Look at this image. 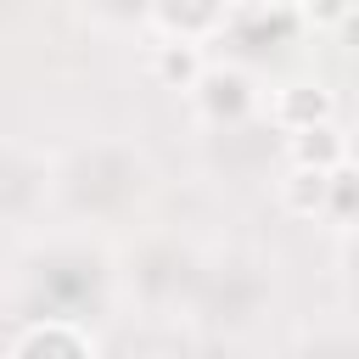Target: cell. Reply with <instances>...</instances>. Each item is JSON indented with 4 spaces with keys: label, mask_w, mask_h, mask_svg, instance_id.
Wrapping results in <instances>:
<instances>
[{
    "label": "cell",
    "mask_w": 359,
    "mask_h": 359,
    "mask_svg": "<svg viewBox=\"0 0 359 359\" xmlns=\"http://www.w3.org/2000/svg\"><path fill=\"white\" fill-rule=\"evenodd\" d=\"M95 359L101 342L95 331H84L73 314H45V320H28L11 342H6V359Z\"/></svg>",
    "instance_id": "cell-1"
},
{
    "label": "cell",
    "mask_w": 359,
    "mask_h": 359,
    "mask_svg": "<svg viewBox=\"0 0 359 359\" xmlns=\"http://www.w3.org/2000/svg\"><path fill=\"white\" fill-rule=\"evenodd\" d=\"M331 112H337L331 90H325V84H309V79L280 84V90H275V101H269V118H275V129H286V135L314 129V123H331Z\"/></svg>",
    "instance_id": "cell-2"
},
{
    "label": "cell",
    "mask_w": 359,
    "mask_h": 359,
    "mask_svg": "<svg viewBox=\"0 0 359 359\" xmlns=\"http://www.w3.org/2000/svg\"><path fill=\"white\" fill-rule=\"evenodd\" d=\"M331 185H337V168L292 163L286 180H280V208L297 213V219H325L331 213Z\"/></svg>",
    "instance_id": "cell-3"
},
{
    "label": "cell",
    "mask_w": 359,
    "mask_h": 359,
    "mask_svg": "<svg viewBox=\"0 0 359 359\" xmlns=\"http://www.w3.org/2000/svg\"><path fill=\"white\" fill-rule=\"evenodd\" d=\"M191 95H196V112L213 118V123H230V118H241V112L252 107V84H247L236 67H208Z\"/></svg>",
    "instance_id": "cell-4"
},
{
    "label": "cell",
    "mask_w": 359,
    "mask_h": 359,
    "mask_svg": "<svg viewBox=\"0 0 359 359\" xmlns=\"http://www.w3.org/2000/svg\"><path fill=\"white\" fill-rule=\"evenodd\" d=\"M151 73L168 84V90H196L208 62H202V45L196 39H180V34H163V45L151 50Z\"/></svg>",
    "instance_id": "cell-5"
},
{
    "label": "cell",
    "mask_w": 359,
    "mask_h": 359,
    "mask_svg": "<svg viewBox=\"0 0 359 359\" xmlns=\"http://www.w3.org/2000/svg\"><path fill=\"white\" fill-rule=\"evenodd\" d=\"M292 163H314V168H342L348 163V135H337V123H314L292 135Z\"/></svg>",
    "instance_id": "cell-6"
},
{
    "label": "cell",
    "mask_w": 359,
    "mask_h": 359,
    "mask_svg": "<svg viewBox=\"0 0 359 359\" xmlns=\"http://www.w3.org/2000/svg\"><path fill=\"white\" fill-rule=\"evenodd\" d=\"M359 0H297V17H303V28H342V17L353 11Z\"/></svg>",
    "instance_id": "cell-7"
},
{
    "label": "cell",
    "mask_w": 359,
    "mask_h": 359,
    "mask_svg": "<svg viewBox=\"0 0 359 359\" xmlns=\"http://www.w3.org/2000/svg\"><path fill=\"white\" fill-rule=\"evenodd\" d=\"M337 34H342V45H348V50H359V6L342 17V28H337Z\"/></svg>",
    "instance_id": "cell-8"
},
{
    "label": "cell",
    "mask_w": 359,
    "mask_h": 359,
    "mask_svg": "<svg viewBox=\"0 0 359 359\" xmlns=\"http://www.w3.org/2000/svg\"><path fill=\"white\" fill-rule=\"evenodd\" d=\"M348 163H359V129L348 135Z\"/></svg>",
    "instance_id": "cell-9"
}]
</instances>
